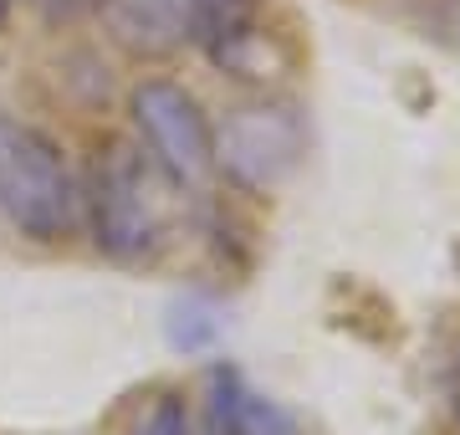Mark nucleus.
I'll return each mask as SVG.
<instances>
[{"label":"nucleus","instance_id":"nucleus-1","mask_svg":"<svg viewBox=\"0 0 460 435\" xmlns=\"http://www.w3.org/2000/svg\"><path fill=\"white\" fill-rule=\"evenodd\" d=\"M83 190L62 144L36 123L0 113V216L31 241H62L77 226Z\"/></svg>","mask_w":460,"mask_h":435},{"label":"nucleus","instance_id":"nucleus-2","mask_svg":"<svg viewBox=\"0 0 460 435\" xmlns=\"http://www.w3.org/2000/svg\"><path fill=\"white\" fill-rule=\"evenodd\" d=\"M87 220H93V241L98 252L133 262L159 246L164 220H159V200L148 190V169L128 144H108L93 159L87 174Z\"/></svg>","mask_w":460,"mask_h":435},{"label":"nucleus","instance_id":"nucleus-3","mask_svg":"<svg viewBox=\"0 0 460 435\" xmlns=\"http://www.w3.org/2000/svg\"><path fill=\"white\" fill-rule=\"evenodd\" d=\"M133 129L144 138L148 159L174 184H199L215 169V129L199 102L169 77H144L128 98Z\"/></svg>","mask_w":460,"mask_h":435},{"label":"nucleus","instance_id":"nucleus-4","mask_svg":"<svg viewBox=\"0 0 460 435\" xmlns=\"http://www.w3.org/2000/svg\"><path fill=\"white\" fill-rule=\"evenodd\" d=\"M296 154H302V123L287 108H246L215 138V164H226L230 180L246 190H271L296 164Z\"/></svg>","mask_w":460,"mask_h":435},{"label":"nucleus","instance_id":"nucleus-5","mask_svg":"<svg viewBox=\"0 0 460 435\" xmlns=\"http://www.w3.org/2000/svg\"><path fill=\"white\" fill-rule=\"evenodd\" d=\"M102 21L133 57H169L190 41V0H102Z\"/></svg>","mask_w":460,"mask_h":435},{"label":"nucleus","instance_id":"nucleus-6","mask_svg":"<svg viewBox=\"0 0 460 435\" xmlns=\"http://www.w3.org/2000/svg\"><path fill=\"white\" fill-rule=\"evenodd\" d=\"M205 435H296V420L287 415L277 400L256 395L235 368H215Z\"/></svg>","mask_w":460,"mask_h":435},{"label":"nucleus","instance_id":"nucleus-7","mask_svg":"<svg viewBox=\"0 0 460 435\" xmlns=\"http://www.w3.org/2000/svg\"><path fill=\"white\" fill-rule=\"evenodd\" d=\"M261 5L266 0H190V41L215 67H241L261 36Z\"/></svg>","mask_w":460,"mask_h":435},{"label":"nucleus","instance_id":"nucleus-8","mask_svg":"<svg viewBox=\"0 0 460 435\" xmlns=\"http://www.w3.org/2000/svg\"><path fill=\"white\" fill-rule=\"evenodd\" d=\"M215 328H220V323H215V313L205 302H180L174 318H169V338H174L180 349H205L215 338Z\"/></svg>","mask_w":460,"mask_h":435},{"label":"nucleus","instance_id":"nucleus-9","mask_svg":"<svg viewBox=\"0 0 460 435\" xmlns=\"http://www.w3.org/2000/svg\"><path fill=\"white\" fill-rule=\"evenodd\" d=\"M128 435H190V415H184V400L180 395H164L144 410V420L133 425Z\"/></svg>","mask_w":460,"mask_h":435},{"label":"nucleus","instance_id":"nucleus-10","mask_svg":"<svg viewBox=\"0 0 460 435\" xmlns=\"http://www.w3.org/2000/svg\"><path fill=\"white\" fill-rule=\"evenodd\" d=\"M11 5H16V0H0V26H5V16H11Z\"/></svg>","mask_w":460,"mask_h":435},{"label":"nucleus","instance_id":"nucleus-11","mask_svg":"<svg viewBox=\"0 0 460 435\" xmlns=\"http://www.w3.org/2000/svg\"><path fill=\"white\" fill-rule=\"evenodd\" d=\"M456 410H460V385H456Z\"/></svg>","mask_w":460,"mask_h":435}]
</instances>
